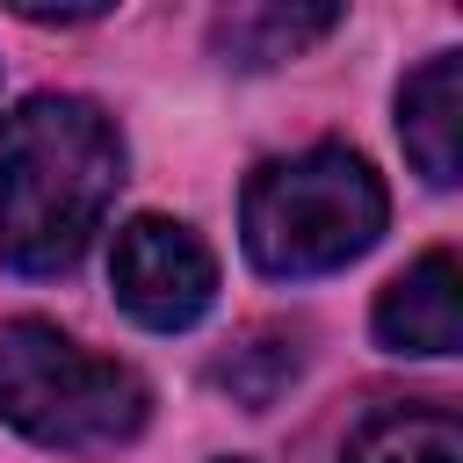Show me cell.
Segmentation results:
<instances>
[{"label":"cell","instance_id":"6da1fadb","mask_svg":"<svg viewBox=\"0 0 463 463\" xmlns=\"http://www.w3.org/2000/svg\"><path fill=\"white\" fill-rule=\"evenodd\" d=\"M123 181L116 123L80 94H29L0 123V268L65 275Z\"/></svg>","mask_w":463,"mask_h":463},{"label":"cell","instance_id":"7a4b0ae2","mask_svg":"<svg viewBox=\"0 0 463 463\" xmlns=\"http://www.w3.org/2000/svg\"><path fill=\"white\" fill-rule=\"evenodd\" d=\"M383 217L391 203H383L376 166L347 145H311V152L268 159L246 181L239 239L260 275H326L369 253Z\"/></svg>","mask_w":463,"mask_h":463},{"label":"cell","instance_id":"3957f363","mask_svg":"<svg viewBox=\"0 0 463 463\" xmlns=\"http://www.w3.org/2000/svg\"><path fill=\"white\" fill-rule=\"evenodd\" d=\"M0 420L36 449L101 456L152 420V391L130 362H109L51 318L0 326Z\"/></svg>","mask_w":463,"mask_h":463},{"label":"cell","instance_id":"277c9868","mask_svg":"<svg viewBox=\"0 0 463 463\" xmlns=\"http://www.w3.org/2000/svg\"><path fill=\"white\" fill-rule=\"evenodd\" d=\"M109 282H116V304L152 333H181L217 304V260L174 217H130L116 232Z\"/></svg>","mask_w":463,"mask_h":463},{"label":"cell","instance_id":"5b68a950","mask_svg":"<svg viewBox=\"0 0 463 463\" xmlns=\"http://www.w3.org/2000/svg\"><path fill=\"white\" fill-rule=\"evenodd\" d=\"M376 340L391 354H456V340H463V275H456L449 246L420 253L376 297Z\"/></svg>","mask_w":463,"mask_h":463},{"label":"cell","instance_id":"8992f818","mask_svg":"<svg viewBox=\"0 0 463 463\" xmlns=\"http://www.w3.org/2000/svg\"><path fill=\"white\" fill-rule=\"evenodd\" d=\"M398 137L434 188H456V174H463V58L456 51L427 58L398 87Z\"/></svg>","mask_w":463,"mask_h":463},{"label":"cell","instance_id":"52a82bcc","mask_svg":"<svg viewBox=\"0 0 463 463\" xmlns=\"http://www.w3.org/2000/svg\"><path fill=\"white\" fill-rule=\"evenodd\" d=\"M333 29H340V7H282V0H268V7H224L210 22V51L224 65L253 72V65H282V58L311 51Z\"/></svg>","mask_w":463,"mask_h":463},{"label":"cell","instance_id":"ba28073f","mask_svg":"<svg viewBox=\"0 0 463 463\" xmlns=\"http://www.w3.org/2000/svg\"><path fill=\"white\" fill-rule=\"evenodd\" d=\"M340 463H463V420L434 398L420 405H376L354 434Z\"/></svg>","mask_w":463,"mask_h":463},{"label":"cell","instance_id":"9c48e42d","mask_svg":"<svg viewBox=\"0 0 463 463\" xmlns=\"http://www.w3.org/2000/svg\"><path fill=\"white\" fill-rule=\"evenodd\" d=\"M297 369H304L297 333H246L232 354H217V362H210V383H217V391H232L246 412H268V405L297 383Z\"/></svg>","mask_w":463,"mask_h":463}]
</instances>
